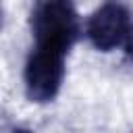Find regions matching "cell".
I'll return each mask as SVG.
<instances>
[{
    "label": "cell",
    "mask_w": 133,
    "mask_h": 133,
    "mask_svg": "<svg viewBox=\"0 0 133 133\" xmlns=\"http://www.w3.org/2000/svg\"><path fill=\"white\" fill-rule=\"evenodd\" d=\"M31 35L35 39L31 50L64 56L79 37V15L66 0L37 2L29 17Z\"/></svg>",
    "instance_id": "1"
},
{
    "label": "cell",
    "mask_w": 133,
    "mask_h": 133,
    "mask_svg": "<svg viewBox=\"0 0 133 133\" xmlns=\"http://www.w3.org/2000/svg\"><path fill=\"white\" fill-rule=\"evenodd\" d=\"M85 33L100 52H110L118 46L127 48L133 39V15L125 4L106 2L91 12Z\"/></svg>",
    "instance_id": "2"
},
{
    "label": "cell",
    "mask_w": 133,
    "mask_h": 133,
    "mask_svg": "<svg viewBox=\"0 0 133 133\" xmlns=\"http://www.w3.org/2000/svg\"><path fill=\"white\" fill-rule=\"evenodd\" d=\"M64 81V58L54 54H44L31 50L25 69H23V85L29 102L46 104L52 102Z\"/></svg>",
    "instance_id": "3"
},
{
    "label": "cell",
    "mask_w": 133,
    "mask_h": 133,
    "mask_svg": "<svg viewBox=\"0 0 133 133\" xmlns=\"http://www.w3.org/2000/svg\"><path fill=\"white\" fill-rule=\"evenodd\" d=\"M10 133H31V131H29V129H25V127H15Z\"/></svg>",
    "instance_id": "4"
}]
</instances>
